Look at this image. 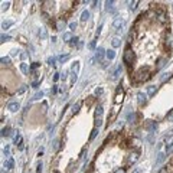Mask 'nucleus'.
Returning a JSON list of instances; mask_svg holds the SVG:
<instances>
[{
  "label": "nucleus",
  "mask_w": 173,
  "mask_h": 173,
  "mask_svg": "<svg viewBox=\"0 0 173 173\" xmlns=\"http://www.w3.org/2000/svg\"><path fill=\"white\" fill-rule=\"evenodd\" d=\"M167 118H173V111H172V113H170V114L167 115Z\"/></svg>",
  "instance_id": "obj_50"
},
{
  "label": "nucleus",
  "mask_w": 173,
  "mask_h": 173,
  "mask_svg": "<svg viewBox=\"0 0 173 173\" xmlns=\"http://www.w3.org/2000/svg\"><path fill=\"white\" fill-rule=\"evenodd\" d=\"M113 5H114V2H107L105 3V9H107V12H114V7H113Z\"/></svg>",
  "instance_id": "obj_9"
},
{
  "label": "nucleus",
  "mask_w": 173,
  "mask_h": 173,
  "mask_svg": "<svg viewBox=\"0 0 173 173\" xmlns=\"http://www.w3.org/2000/svg\"><path fill=\"white\" fill-rule=\"evenodd\" d=\"M19 39H20V42H22V43H26V39H25L23 36H19Z\"/></svg>",
  "instance_id": "obj_45"
},
{
  "label": "nucleus",
  "mask_w": 173,
  "mask_h": 173,
  "mask_svg": "<svg viewBox=\"0 0 173 173\" xmlns=\"http://www.w3.org/2000/svg\"><path fill=\"white\" fill-rule=\"evenodd\" d=\"M38 67H39V64H38V62H33V64H32V69H35V68H38Z\"/></svg>",
  "instance_id": "obj_43"
},
{
  "label": "nucleus",
  "mask_w": 173,
  "mask_h": 173,
  "mask_svg": "<svg viewBox=\"0 0 173 173\" xmlns=\"http://www.w3.org/2000/svg\"><path fill=\"white\" fill-rule=\"evenodd\" d=\"M95 48V40H92L91 43H89V49H94Z\"/></svg>",
  "instance_id": "obj_44"
},
{
  "label": "nucleus",
  "mask_w": 173,
  "mask_h": 173,
  "mask_svg": "<svg viewBox=\"0 0 173 173\" xmlns=\"http://www.w3.org/2000/svg\"><path fill=\"white\" fill-rule=\"evenodd\" d=\"M58 80H59V75H58V74H55V76H53V81H55V82H56Z\"/></svg>",
  "instance_id": "obj_47"
},
{
  "label": "nucleus",
  "mask_w": 173,
  "mask_h": 173,
  "mask_svg": "<svg viewBox=\"0 0 173 173\" xmlns=\"http://www.w3.org/2000/svg\"><path fill=\"white\" fill-rule=\"evenodd\" d=\"M78 64H80V62H75L74 65H72V71L75 72V74L78 72V69H80V65H78Z\"/></svg>",
  "instance_id": "obj_25"
},
{
  "label": "nucleus",
  "mask_w": 173,
  "mask_h": 173,
  "mask_svg": "<svg viewBox=\"0 0 173 173\" xmlns=\"http://www.w3.org/2000/svg\"><path fill=\"white\" fill-rule=\"evenodd\" d=\"M123 59H124V64L129 67V71L131 72V67H133L134 64H136V61H137V56H136V53L131 51V48H127L124 52V56H123Z\"/></svg>",
  "instance_id": "obj_1"
},
{
  "label": "nucleus",
  "mask_w": 173,
  "mask_h": 173,
  "mask_svg": "<svg viewBox=\"0 0 173 173\" xmlns=\"http://www.w3.org/2000/svg\"><path fill=\"white\" fill-rule=\"evenodd\" d=\"M69 59V55H62V56H59V61L61 62H65V61H68Z\"/></svg>",
  "instance_id": "obj_26"
},
{
  "label": "nucleus",
  "mask_w": 173,
  "mask_h": 173,
  "mask_svg": "<svg viewBox=\"0 0 173 173\" xmlns=\"http://www.w3.org/2000/svg\"><path fill=\"white\" fill-rule=\"evenodd\" d=\"M154 92H156V87H154V85H150V87H147V94H149L150 97H153V95H154Z\"/></svg>",
  "instance_id": "obj_11"
},
{
  "label": "nucleus",
  "mask_w": 173,
  "mask_h": 173,
  "mask_svg": "<svg viewBox=\"0 0 173 173\" xmlns=\"http://www.w3.org/2000/svg\"><path fill=\"white\" fill-rule=\"evenodd\" d=\"M115 173H125V170H124V169H118Z\"/></svg>",
  "instance_id": "obj_48"
},
{
  "label": "nucleus",
  "mask_w": 173,
  "mask_h": 173,
  "mask_svg": "<svg viewBox=\"0 0 173 173\" xmlns=\"http://www.w3.org/2000/svg\"><path fill=\"white\" fill-rule=\"evenodd\" d=\"M166 144H167V146H172L173 144V134H170V136L166 137Z\"/></svg>",
  "instance_id": "obj_18"
},
{
  "label": "nucleus",
  "mask_w": 173,
  "mask_h": 173,
  "mask_svg": "<svg viewBox=\"0 0 173 173\" xmlns=\"http://www.w3.org/2000/svg\"><path fill=\"white\" fill-rule=\"evenodd\" d=\"M7 39H10V36H7V35H2V42H5V40H7Z\"/></svg>",
  "instance_id": "obj_39"
},
{
  "label": "nucleus",
  "mask_w": 173,
  "mask_h": 173,
  "mask_svg": "<svg viewBox=\"0 0 173 173\" xmlns=\"http://www.w3.org/2000/svg\"><path fill=\"white\" fill-rule=\"evenodd\" d=\"M19 108H20V105H19V102H9L7 104V110H10V111H18Z\"/></svg>",
  "instance_id": "obj_3"
},
{
  "label": "nucleus",
  "mask_w": 173,
  "mask_h": 173,
  "mask_svg": "<svg viewBox=\"0 0 173 173\" xmlns=\"http://www.w3.org/2000/svg\"><path fill=\"white\" fill-rule=\"evenodd\" d=\"M113 26H114L115 29H118V27H121V26H123V20H121L120 18H117V19L114 20V23H113Z\"/></svg>",
  "instance_id": "obj_8"
},
{
  "label": "nucleus",
  "mask_w": 173,
  "mask_h": 173,
  "mask_svg": "<svg viewBox=\"0 0 173 173\" xmlns=\"http://www.w3.org/2000/svg\"><path fill=\"white\" fill-rule=\"evenodd\" d=\"M104 52H105V51H104L102 48H98L97 49V58H98V59H101V58L104 56Z\"/></svg>",
  "instance_id": "obj_16"
},
{
  "label": "nucleus",
  "mask_w": 173,
  "mask_h": 173,
  "mask_svg": "<svg viewBox=\"0 0 173 173\" xmlns=\"http://www.w3.org/2000/svg\"><path fill=\"white\" fill-rule=\"evenodd\" d=\"M166 169H167V170H169V173H173V163L170 164V166H167V167H166Z\"/></svg>",
  "instance_id": "obj_40"
},
{
  "label": "nucleus",
  "mask_w": 173,
  "mask_h": 173,
  "mask_svg": "<svg viewBox=\"0 0 173 173\" xmlns=\"http://www.w3.org/2000/svg\"><path fill=\"white\" fill-rule=\"evenodd\" d=\"M137 5H138V2H133V3H130V9L134 10L136 7H137Z\"/></svg>",
  "instance_id": "obj_30"
},
{
  "label": "nucleus",
  "mask_w": 173,
  "mask_h": 173,
  "mask_svg": "<svg viewBox=\"0 0 173 173\" xmlns=\"http://www.w3.org/2000/svg\"><path fill=\"white\" fill-rule=\"evenodd\" d=\"M156 127H157V123H156V121H151V123H149V125H147V129L150 130V131L151 130H154Z\"/></svg>",
  "instance_id": "obj_21"
},
{
  "label": "nucleus",
  "mask_w": 173,
  "mask_h": 173,
  "mask_svg": "<svg viewBox=\"0 0 173 173\" xmlns=\"http://www.w3.org/2000/svg\"><path fill=\"white\" fill-rule=\"evenodd\" d=\"M164 157H166V154L164 153H159V157H157V163H163L164 162Z\"/></svg>",
  "instance_id": "obj_19"
},
{
  "label": "nucleus",
  "mask_w": 173,
  "mask_h": 173,
  "mask_svg": "<svg viewBox=\"0 0 173 173\" xmlns=\"http://www.w3.org/2000/svg\"><path fill=\"white\" fill-rule=\"evenodd\" d=\"M9 5H10L9 2H7V3H3V7H2V10H6L7 7H9Z\"/></svg>",
  "instance_id": "obj_41"
},
{
  "label": "nucleus",
  "mask_w": 173,
  "mask_h": 173,
  "mask_svg": "<svg viewBox=\"0 0 173 173\" xmlns=\"http://www.w3.org/2000/svg\"><path fill=\"white\" fill-rule=\"evenodd\" d=\"M12 25H13V22H3V25H2V27H3V29H7V27H10L12 26Z\"/></svg>",
  "instance_id": "obj_23"
},
{
  "label": "nucleus",
  "mask_w": 173,
  "mask_h": 173,
  "mask_svg": "<svg viewBox=\"0 0 173 173\" xmlns=\"http://www.w3.org/2000/svg\"><path fill=\"white\" fill-rule=\"evenodd\" d=\"M10 64V58H7V56H3L2 58V65L5 67V65H9Z\"/></svg>",
  "instance_id": "obj_20"
},
{
  "label": "nucleus",
  "mask_w": 173,
  "mask_h": 173,
  "mask_svg": "<svg viewBox=\"0 0 173 173\" xmlns=\"http://www.w3.org/2000/svg\"><path fill=\"white\" fill-rule=\"evenodd\" d=\"M166 61H167V58H166V56L159 58V59H157V65H156V69H160V68L164 65V62H166Z\"/></svg>",
  "instance_id": "obj_5"
},
{
  "label": "nucleus",
  "mask_w": 173,
  "mask_h": 173,
  "mask_svg": "<svg viewBox=\"0 0 173 173\" xmlns=\"http://www.w3.org/2000/svg\"><path fill=\"white\" fill-rule=\"evenodd\" d=\"M14 144H22V136H20V134H18V136H16V137H14Z\"/></svg>",
  "instance_id": "obj_22"
},
{
  "label": "nucleus",
  "mask_w": 173,
  "mask_h": 173,
  "mask_svg": "<svg viewBox=\"0 0 173 173\" xmlns=\"http://www.w3.org/2000/svg\"><path fill=\"white\" fill-rule=\"evenodd\" d=\"M105 56L108 58L110 61H111V59H114V58H115V52H114V49H108V51L105 52Z\"/></svg>",
  "instance_id": "obj_7"
},
{
  "label": "nucleus",
  "mask_w": 173,
  "mask_h": 173,
  "mask_svg": "<svg viewBox=\"0 0 173 173\" xmlns=\"http://www.w3.org/2000/svg\"><path fill=\"white\" fill-rule=\"evenodd\" d=\"M80 108H81V102H76L75 105H74V113H78Z\"/></svg>",
  "instance_id": "obj_28"
},
{
  "label": "nucleus",
  "mask_w": 173,
  "mask_h": 173,
  "mask_svg": "<svg viewBox=\"0 0 173 173\" xmlns=\"http://www.w3.org/2000/svg\"><path fill=\"white\" fill-rule=\"evenodd\" d=\"M88 19H89V12L88 10L82 12V14H81V22H85V20H88Z\"/></svg>",
  "instance_id": "obj_10"
},
{
  "label": "nucleus",
  "mask_w": 173,
  "mask_h": 173,
  "mask_svg": "<svg viewBox=\"0 0 173 173\" xmlns=\"http://www.w3.org/2000/svg\"><path fill=\"white\" fill-rule=\"evenodd\" d=\"M166 151H167V154H170V153L173 151V144H172V146H169V147H167V150H166Z\"/></svg>",
  "instance_id": "obj_38"
},
{
  "label": "nucleus",
  "mask_w": 173,
  "mask_h": 173,
  "mask_svg": "<svg viewBox=\"0 0 173 173\" xmlns=\"http://www.w3.org/2000/svg\"><path fill=\"white\" fill-rule=\"evenodd\" d=\"M100 94H102V88H97V89H95V95H100Z\"/></svg>",
  "instance_id": "obj_37"
},
{
  "label": "nucleus",
  "mask_w": 173,
  "mask_h": 173,
  "mask_svg": "<svg viewBox=\"0 0 173 173\" xmlns=\"http://www.w3.org/2000/svg\"><path fill=\"white\" fill-rule=\"evenodd\" d=\"M76 42H78V38H72V39H71V45H72V46L76 45Z\"/></svg>",
  "instance_id": "obj_35"
},
{
  "label": "nucleus",
  "mask_w": 173,
  "mask_h": 173,
  "mask_svg": "<svg viewBox=\"0 0 173 173\" xmlns=\"http://www.w3.org/2000/svg\"><path fill=\"white\" fill-rule=\"evenodd\" d=\"M62 26H64V22H62V20H59L58 25H56V29H58V30H62Z\"/></svg>",
  "instance_id": "obj_29"
},
{
  "label": "nucleus",
  "mask_w": 173,
  "mask_h": 173,
  "mask_svg": "<svg viewBox=\"0 0 173 173\" xmlns=\"http://www.w3.org/2000/svg\"><path fill=\"white\" fill-rule=\"evenodd\" d=\"M95 136H97V127H95V129L92 130V133H91V136H89V140H92V138L95 137Z\"/></svg>",
  "instance_id": "obj_31"
},
{
  "label": "nucleus",
  "mask_w": 173,
  "mask_h": 173,
  "mask_svg": "<svg viewBox=\"0 0 173 173\" xmlns=\"http://www.w3.org/2000/svg\"><path fill=\"white\" fill-rule=\"evenodd\" d=\"M2 136H3V137H9L10 136V129L9 127H6V129L2 130Z\"/></svg>",
  "instance_id": "obj_15"
},
{
  "label": "nucleus",
  "mask_w": 173,
  "mask_h": 173,
  "mask_svg": "<svg viewBox=\"0 0 173 173\" xmlns=\"http://www.w3.org/2000/svg\"><path fill=\"white\" fill-rule=\"evenodd\" d=\"M69 29H71V30H75V29H76V23L71 22V23H69Z\"/></svg>",
  "instance_id": "obj_32"
},
{
  "label": "nucleus",
  "mask_w": 173,
  "mask_h": 173,
  "mask_svg": "<svg viewBox=\"0 0 173 173\" xmlns=\"http://www.w3.org/2000/svg\"><path fill=\"white\" fill-rule=\"evenodd\" d=\"M134 38H136V30H131L130 32V35H129V42H131Z\"/></svg>",
  "instance_id": "obj_24"
},
{
  "label": "nucleus",
  "mask_w": 173,
  "mask_h": 173,
  "mask_svg": "<svg viewBox=\"0 0 173 173\" xmlns=\"http://www.w3.org/2000/svg\"><path fill=\"white\" fill-rule=\"evenodd\" d=\"M25 89H26V88H25V87H22V88L19 89V94H22V92H23V91H25Z\"/></svg>",
  "instance_id": "obj_49"
},
{
  "label": "nucleus",
  "mask_w": 173,
  "mask_h": 173,
  "mask_svg": "<svg viewBox=\"0 0 173 173\" xmlns=\"http://www.w3.org/2000/svg\"><path fill=\"white\" fill-rule=\"evenodd\" d=\"M134 78L136 81H144V80H147L149 78V68H140L138 69V72H136V74H133L131 75Z\"/></svg>",
  "instance_id": "obj_2"
},
{
  "label": "nucleus",
  "mask_w": 173,
  "mask_h": 173,
  "mask_svg": "<svg viewBox=\"0 0 173 173\" xmlns=\"http://www.w3.org/2000/svg\"><path fill=\"white\" fill-rule=\"evenodd\" d=\"M137 160V153H133V154L130 156V159H129V164H131V163H134Z\"/></svg>",
  "instance_id": "obj_17"
},
{
  "label": "nucleus",
  "mask_w": 173,
  "mask_h": 173,
  "mask_svg": "<svg viewBox=\"0 0 173 173\" xmlns=\"http://www.w3.org/2000/svg\"><path fill=\"white\" fill-rule=\"evenodd\" d=\"M42 97H43V92H38L35 97H33V100H39V98H42Z\"/></svg>",
  "instance_id": "obj_33"
},
{
  "label": "nucleus",
  "mask_w": 173,
  "mask_h": 173,
  "mask_svg": "<svg viewBox=\"0 0 173 173\" xmlns=\"http://www.w3.org/2000/svg\"><path fill=\"white\" fill-rule=\"evenodd\" d=\"M20 71H22L23 74H27V72H29V68H27V65L25 62L20 64Z\"/></svg>",
  "instance_id": "obj_13"
},
{
  "label": "nucleus",
  "mask_w": 173,
  "mask_h": 173,
  "mask_svg": "<svg viewBox=\"0 0 173 173\" xmlns=\"http://www.w3.org/2000/svg\"><path fill=\"white\" fill-rule=\"evenodd\" d=\"M71 39V33H64V40H69Z\"/></svg>",
  "instance_id": "obj_34"
},
{
  "label": "nucleus",
  "mask_w": 173,
  "mask_h": 173,
  "mask_svg": "<svg viewBox=\"0 0 173 173\" xmlns=\"http://www.w3.org/2000/svg\"><path fill=\"white\" fill-rule=\"evenodd\" d=\"M134 120V114H129V121Z\"/></svg>",
  "instance_id": "obj_46"
},
{
  "label": "nucleus",
  "mask_w": 173,
  "mask_h": 173,
  "mask_svg": "<svg viewBox=\"0 0 173 173\" xmlns=\"http://www.w3.org/2000/svg\"><path fill=\"white\" fill-rule=\"evenodd\" d=\"M102 115V107L101 105H98L97 107V110H95V118H100Z\"/></svg>",
  "instance_id": "obj_12"
},
{
  "label": "nucleus",
  "mask_w": 173,
  "mask_h": 173,
  "mask_svg": "<svg viewBox=\"0 0 173 173\" xmlns=\"http://www.w3.org/2000/svg\"><path fill=\"white\" fill-rule=\"evenodd\" d=\"M48 64H51V65H55V58H49V59H48Z\"/></svg>",
  "instance_id": "obj_36"
},
{
  "label": "nucleus",
  "mask_w": 173,
  "mask_h": 173,
  "mask_svg": "<svg viewBox=\"0 0 173 173\" xmlns=\"http://www.w3.org/2000/svg\"><path fill=\"white\" fill-rule=\"evenodd\" d=\"M137 98H138V104H144V102H146L147 95H146V94H143V92H138L137 94Z\"/></svg>",
  "instance_id": "obj_6"
},
{
  "label": "nucleus",
  "mask_w": 173,
  "mask_h": 173,
  "mask_svg": "<svg viewBox=\"0 0 173 173\" xmlns=\"http://www.w3.org/2000/svg\"><path fill=\"white\" fill-rule=\"evenodd\" d=\"M39 35H40V38H42V39H46V36H48V33H46V30H45V29H42Z\"/></svg>",
  "instance_id": "obj_27"
},
{
  "label": "nucleus",
  "mask_w": 173,
  "mask_h": 173,
  "mask_svg": "<svg viewBox=\"0 0 173 173\" xmlns=\"http://www.w3.org/2000/svg\"><path fill=\"white\" fill-rule=\"evenodd\" d=\"M111 43H113V46H114V48H118V46L121 45V42H120V39H118V38H114V39L111 40Z\"/></svg>",
  "instance_id": "obj_14"
},
{
  "label": "nucleus",
  "mask_w": 173,
  "mask_h": 173,
  "mask_svg": "<svg viewBox=\"0 0 173 173\" xmlns=\"http://www.w3.org/2000/svg\"><path fill=\"white\" fill-rule=\"evenodd\" d=\"M159 173H169V170L166 167H163V169H160V170H159Z\"/></svg>",
  "instance_id": "obj_42"
},
{
  "label": "nucleus",
  "mask_w": 173,
  "mask_h": 173,
  "mask_svg": "<svg viewBox=\"0 0 173 173\" xmlns=\"http://www.w3.org/2000/svg\"><path fill=\"white\" fill-rule=\"evenodd\" d=\"M5 167L7 169V170H12V169L14 167V162H13V159H12V157H9V159L5 162Z\"/></svg>",
  "instance_id": "obj_4"
}]
</instances>
